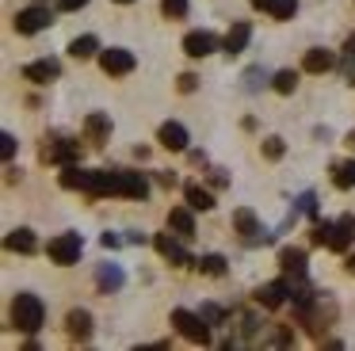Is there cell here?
I'll list each match as a JSON object with an SVG mask.
<instances>
[{
	"mask_svg": "<svg viewBox=\"0 0 355 351\" xmlns=\"http://www.w3.org/2000/svg\"><path fill=\"white\" fill-rule=\"evenodd\" d=\"M42 317H46V309H42L39 298L35 294H16V302H12V325H16L19 332H39Z\"/></svg>",
	"mask_w": 355,
	"mask_h": 351,
	"instance_id": "obj_1",
	"label": "cell"
},
{
	"mask_svg": "<svg viewBox=\"0 0 355 351\" xmlns=\"http://www.w3.org/2000/svg\"><path fill=\"white\" fill-rule=\"evenodd\" d=\"M172 328H176L184 340H191V343H210V325L202 320V313L172 309Z\"/></svg>",
	"mask_w": 355,
	"mask_h": 351,
	"instance_id": "obj_2",
	"label": "cell"
},
{
	"mask_svg": "<svg viewBox=\"0 0 355 351\" xmlns=\"http://www.w3.org/2000/svg\"><path fill=\"white\" fill-rule=\"evenodd\" d=\"M80 252H85V241H80V233H58L54 241L46 244V256L54 259L58 267H73L80 259Z\"/></svg>",
	"mask_w": 355,
	"mask_h": 351,
	"instance_id": "obj_3",
	"label": "cell"
},
{
	"mask_svg": "<svg viewBox=\"0 0 355 351\" xmlns=\"http://www.w3.org/2000/svg\"><path fill=\"white\" fill-rule=\"evenodd\" d=\"M39 157L46 160V164H77V157H80V149H77V142H65V137H46L42 142V149H39Z\"/></svg>",
	"mask_w": 355,
	"mask_h": 351,
	"instance_id": "obj_4",
	"label": "cell"
},
{
	"mask_svg": "<svg viewBox=\"0 0 355 351\" xmlns=\"http://www.w3.org/2000/svg\"><path fill=\"white\" fill-rule=\"evenodd\" d=\"M134 53L130 50H123V46H111V50H100V69L107 76H126V73H134Z\"/></svg>",
	"mask_w": 355,
	"mask_h": 351,
	"instance_id": "obj_5",
	"label": "cell"
},
{
	"mask_svg": "<svg viewBox=\"0 0 355 351\" xmlns=\"http://www.w3.org/2000/svg\"><path fill=\"white\" fill-rule=\"evenodd\" d=\"M50 23H54V15H50V8H42V4H31V8H24V12L16 15L19 35H39V31H46Z\"/></svg>",
	"mask_w": 355,
	"mask_h": 351,
	"instance_id": "obj_6",
	"label": "cell"
},
{
	"mask_svg": "<svg viewBox=\"0 0 355 351\" xmlns=\"http://www.w3.org/2000/svg\"><path fill=\"white\" fill-rule=\"evenodd\" d=\"M153 244H157V252H161V256L168 259L172 267H191V264H195V259H191V252H187L184 244L176 241V237H168V233H157V241H153Z\"/></svg>",
	"mask_w": 355,
	"mask_h": 351,
	"instance_id": "obj_7",
	"label": "cell"
},
{
	"mask_svg": "<svg viewBox=\"0 0 355 351\" xmlns=\"http://www.w3.org/2000/svg\"><path fill=\"white\" fill-rule=\"evenodd\" d=\"M352 244H355V218L344 214V218H336L332 229H329V248L332 252H347Z\"/></svg>",
	"mask_w": 355,
	"mask_h": 351,
	"instance_id": "obj_8",
	"label": "cell"
},
{
	"mask_svg": "<svg viewBox=\"0 0 355 351\" xmlns=\"http://www.w3.org/2000/svg\"><path fill=\"white\" fill-rule=\"evenodd\" d=\"M214 50H218V38L210 35V31H191V35H184V53L187 58H210Z\"/></svg>",
	"mask_w": 355,
	"mask_h": 351,
	"instance_id": "obj_9",
	"label": "cell"
},
{
	"mask_svg": "<svg viewBox=\"0 0 355 351\" xmlns=\"http://www.w3.org/2000/svg\"><path fill=\"white\" fill-rule=\"evenodd\" d=\"M286 294H291V282H283V279L263 282V286L256 290V305H263V309H279V305L286 302Z\"/></svg>",
	"mask_w": 355,
	"mask_h": 351,
	"instance_id": "obj_10",
	"label": "cell"
},
{
	"mask_svg": "<svg viewBox=\"0 0 355 351\" xmlns=\"http://www.w3.org/2000/svg\"><path fill=\"white\" fill-rule=\"evenodd\" d=\"M157 142L172 153H184L187 149V126L184 122H164V126L157 130Z\"/></svg>",
	"mask_w": 355,
	"mask_h": 351,
	"instance_id": "obj_11",
	"label": "cell"
},
{
	"mask_svg": "<svg viewBox=\"0 0 355 351\" xmlns=\"http://www.w3.org/2000/svg\"><path fill=\"white\" fill-rule=\"evenodd\" d=\"M24 76H27V80H35V84H50V80H58V76H62V65H58L54 58H42V61L24 65Z\"/></svg>",
	"mask_w": 355,
	"mask_h": 351,
	"instance_id": "obj_12",
	"label": "cell"
},
{
	"mask_svg": "<svg viewBox=\"0 0 355 351\" xmlns=\"http://www.w3.org/2000/svg\"><path fill=\"white\" fill-rule=\"evenodd\" d=\"M306 264H309V256H306V248H294V244H286V248H279V267H283L286 275H306Z\"/></svg>",
	"mask_w": 355,
	"mask_h": 351,
	"instance_id": "obj_13",
	"label": "cell"
},
{
	"mask_svg": "<svg viewBox=\"0 0 355 351\" xmlns=\"http://www.w3.org/2000/svg\"><path fill=\"white\" fill-rule=\"evenodd\" d=\"M168 229H176V237H195V214L191 206H172L168 210Z\"/></svg>",
	"mask_w": 355,
	"mask_h": 351,
	"instance_id": "obj_14",
	"label": "cell"
},
{
	"mask_svg": "<svg viewBox=\"0 0 355 351\" xmlns=\"http://www.w3.org/2000/svg\"><path fill=\"white\" fill-rule=\"evenodd\" d=\"M233 229H237V233L245 237L248 244L268 241V237H256V233H260V221H256V214H252V210H237V214H233Z\"/></svg>",
	"mask_w": 355,
	"mask_h": 351,
	"instance_id": "obj_15",
	"label": "cell"
},
{
	"mask_svg": "<svg viewBox=\"0 0 355 351\" xmlns=\"http://www.w3.org/2000/svg\"><path fill=\"white\" fill-rule=\"evenodd\" d=\"M4 248H8V252H24V256H31V252L39 248V241H35L31 229H12V233L4 237Z\"/></svg>",
	"mask_w": 355,
	"mask_h": 351,
	"instance_id": "obj_16",
	"label": "cell"
},
{
	"mask_svg": "<svg viewBox=\"0 0 355 351\" xmlns=\"http://www.w3.org/2000/svg\"><path fill=\"white\" fill-rule=\"evenodd\" d=\"M65 328H69L73 340H88V336H92V313H88V309H73L69 317H65Z\"/></svg>",
	"mask_w": 355,
	"mask_h": 351,
	"instance_id": "obj_17",
	"label": "cell"
},
{
	"mask_svg": "<svg viewBox=\"0 0 355 351\" xmlns=\"http://www.w3.org/2000/svg\"><path fill=\"white\" fill-rule=\"evenodd\" d=\"M248 38H252V27H248V23H233L230 35H225V42H222L225 53H230V58H237V53L248 46Z\"/></svg>",
	"mask_w": 355,
	"mask_h": 351,
	"instance_id": "obj_18",
	"label": "cell"
},
{
	"mask_svg": "<svg viewBox=\"0 0 355 351\" xmlns=\"http://www.w3.org/2000/svg\"><path fill=\"white\" fill-rule=\"evenodd\" d=\"M332 65H336V58H332L329 50H321V46H317V50H306V58H302V69H306V73H329Z\"/></svg>",
	"mask_w": 355,
	"mask_h": 351,
	"instance_id": "obj_19",
	"label": "cell"
},
{
	"mask_svg": "<svg viewBox=\"0 0 355 351\" xmlns=\"http://www.w3.org/2000/svg\"><path fill=\"white\" fill-rule=\"evenodd\" d=\"M184 198H187V206H191V210H214V195H210L202 183H187Z\"/></svg>",
	"mask_w": 355,
	"mask_h": 351,
	"instance_id": "obj_20",
	"label": "cell"
},
{
	"mask_svg": "<svg viewBox=\"0 0 355 351\" xmlns=\"http://www.w3.org/2000/svg\"><path fill=\"white\" fill-rule=\"evenodd\" d=\"M69 53H73L77 61L100 58V38H96V35H80V38H73V42H69Z\"/></svg>",
	"mask_w": 355,
	"mask_h": 351,
	"instance_id": "obj_21",
	"label": "cell"
},
{
	"mask_svg": "<svg viewBox=\"0 0 355 351\" xmlns=\"http://www.w3.org/2000/svg\"><path fill=\"white\" fill-rule=\"evenodd\" d=\"M85 130H88V137H92L96 145H103L111 137V119L96 111V114H88V119H85Z\"/></svg>",
	"mask_w": 355,
	"mask_h": 351,
	"instance_id": "obj_22",
	"label": "cell"
},
{
	"mask_svg": "<svg viewBox=\"0 0 355 351\" xmlns=\"http://www.w3.org/2000/svg\"><path fill=\"white\" fill-rule=\"evenodd\" d=\"M332 183H336L340 191L355 187V160H340V164H332Z\"/></svg>",
	"mask_w": 355,
	"mask_h": 351,
	"instance_id": "obj_23",
	"label": "cell"
},
{
	"mask_svg": "<svg viewBox=\"0 0 355 351\" xmlns=\"http://www.w3.org/2000/svg\"><path fill=\"white\" fill-rule=\"evenodd\" d=\"M85 176H88L85 168H77V164H65L58 180H62V187H65V191H85Z\"/></svg>",
	"mask_w": 355,
	"mask_h": 351,
	"instance_id": "obj_24",
	"label": "cell"
},
{
	"mask_svg": "<svg viewBox=\"0 0 355 351\" xmlns=\"http://www.w3.org/2000/svg\"><path fill=\"white\" fill-rule=\"evenodd\" d=\"M271 88H275L279 96H291V92L298 88V73H294V69H279V73L271 76Z\"/></svg>",
	"mask_w": 355,
	"mask_h": 351,
	"instance_id": "obj_25",
	"label": "cell"
},
{
	"mask_svg": "<svg viewBox=\"0 0 355 351\" xmlns=\"http://www.w3.org/2000/svg\"><path fill=\"white\" fill-rule=\"evenodd\" d=\"M195 267H199L202 275H225V256H218V252H210V256H199L195 259Z\"/></svg>",
	"mask_w": 355,
	"mask_h": 351,
	"instance_id": "obj_26",
	"label": "cell"
},
{
	"mask_svg": "<svg viewBox=\"0 0 355 351\" xmlns=\"http://www.w3.org/2000/svg\"><path fill=\"white\" fill-rule=\"evenodd\" d=\"M96 279H100V290H119L123 286V271H119V267H100V275H96Z\"/></svg>",
	"mask_w": 355,
	"mask_h": 351,
	"instance_id": "obj_27",
	"label": "cell"
},
{
	"mask_svg": "<svg viewBox=\"0 0 355 351\" xmlns=\"http://www.w3.org/2000/svg\"><path fill=\"white\" fill-rule=\"evenodd\" d=\"M260 149H263V157H268V160H279L286 153V142H283V137H263Z\"/></svg>",
	"mask_w": 355,
	"mask_h": 351,
	"instance_id": "obj_28",
	"label": "cell"
},
{
	"mask_svg": "<svg viewBox=\"0 0 355 351\" xmlns=\"http://www.w3.org/2000/svg\"><path fill=\"white\" fill-rule=\"evenodd\" d=\"M161 12L168 15V19H184V15H187V0H161Z\"/></svg>",
	"mask_w": 355,
	"mask_h": 351,
	"instance_id": "obj_29",
	"label": "cell"
},
{
	"mask_svg": "<svg viewBox=\"0 0 355 351\" xmlns=\"http://www.w3.org/2000/svg\"><path fill=\"white\" fill-rule=\"evenodd\" d=\"M294 12H298V0H275V4H271V15H275V19H291Z\"/></svg>",
	"mask_w": 355,
	"mask_h": 351,
	"instance_id": "obj_30",
	"label": "cell"
},
{
	"mask_svg": "<svg viewBox=\"0 0 355 351\" xmlns=\"http://www.w3.org/2000/svg\"><path fill=\"white\" fill-rule=\"evenodd\" d=\"M202 320H207V325H222L225 309H222V305H202Z\"/></svg>",
	"mask_w": 355,
	"mask_h": 351,
	"instance_id": "obj_31",
	"label": "cell"
},
{
	"mask_svg": "<svg viewBox=\"0 0 355 351\" xmlns=\"http://www.w3.org/2000/svg\"><path fill=\"white\" fill-rule=\"evenodd\" d=\"M329 229H332V221H317L313 225V244H324V248H329Z\"/></svg>",
	"mask_w": 355,
	"mask_h": 351,
	"instance_id": "obj_32",
	"label": "cell"
},
{
	"mask_svg": "<svg viewBox=\"0 0 355 351\" xmlns=\"http://www.w3.org/2000/svg\"><path fill=\"white\" fill-rule=\"evenodd\" d=\"M0 153H4V160L16 157V137L12 134H0Z\"/></svg>",
	"mask_w": 355,
	"mask_h": 351,
	"instance_id": "obj_33",
	"label": "cell"
},
{
	"mask_svg": "<svg viewBox=\"0 0 355 351\" xmlns=\"http://www.w3.org/2000/svg\"><path fill=\"white\" fill-rule=\"evenodd\" d=\"M298 203H302V210H306L309 218H313V214H317V198H313V191H306V195H302Z\"/></svg>",
	"mask_w": 355,
	"mask_h": 351,
	"instance_id": "obj_34",
	"label": "cell"
},
{
	"mask_svg": "<svg viewBox=\"0 0 355 351\" xmlns=\"http://www.w3.org/2000/svg\"><path fill=\"white\" fill-rule=\"evenodd\" d=\"M195 88H199V76H195V73L180 76V92H195Z\"/></svg>",
	"mask_w": 355,
	"mask_h": 351,
	"instance_id": "obj_35",
	"label": "cell"
},
{
	"mask_svg": "<svg viewBox=\"0 0 355 351\" xmlns=\"http://www.w3.org/2000/svg\"><path fill=\"white\" fill-rule=\"evenodd\" d=\"M271 343H279V348H283V343H294V332L291 328H279V332L271 336Z\"/></svg>",
	"mask_w": 355,
	"mask_h": 351,
	"instance_id": "obj_36",
	"label": "cell"
},
{
	"mask_svg": "<svg viewBox=\"0 0 355 351\" xmlns=\"http://www.w3.org/2000/svg\"><path fill=\"white\" fill-rule=\"evenodd\" d=\"M210 183H214V187H225V183H230V176H225L222 168H210Z\"/></svg>",
	"mask_w": 355,
	"mask_h": 351,
	"instance_id": "obj_37",
	"label": "cell"
},
{
	"mask_svg": "<svg viewBox=\"0 0 355 351\" xmlns=\"http://www.w3.org/2000/svg\"><path fill=\"white\" fill-rule=\"evenodd\" d=\"M88 0H58V8H62V12H77V8H85Z\"/></svg>",
	"mask_w": 355,
	"mask_h": 351,
	"instance_id": "obj_38",
	"label": "cell"
},
{
	"mask_svg": "<svg viewBox=\"0 0 355 351\" xmlns=\"http://www.w3.org/2000/svg\"><path fill=\"white\" fill-rule=\"evenodd\" d=\"M157 183H161V187H172V183H176V176H168V172H161V176H157Z\"/></svg>",
	"mask_w": 355,
	"mask_h": 351,
	"instance_id": "obj_39",
	"label": "cell"
},
{
	"mask_svg": "<svg viewBox=\"0 0 355 351\" xmlns=\"http://www.w3.org/2000/svg\"><path fill=\"white\" fill-rule=\"evenodd\" d=\"M344 267H347V275H355V252H347V259H344Z\"/></svg>",
	"mask_w": 355,
	"mask_h": 351,
	"instance_id": "obj_40",
	"label": "cell"
},
{
	"mask_svg": "<svg viewBox=\"0 0 355 351\" xmlns=\"http://www.w3.org/2000/svg\"><path fill=\"white\" fill-rule=\"evenodd\" d=\"M344 53H347V58H355V35H352V38H347V42H344Z\"/></svg>",
	"mask_w": 355,
	"mask_h": 351,
	"instance_id": "obj_41",
	"label": "cell"
},
{
	"mask_svg": "<svg viewBox=\"0 0 355 351\" xmlns=\"http://www.w3.org/2000/svg\"><path fill=\"white\" fill-rule=\"evenodd\" d=\"M271 4H275V0H252V8H263V12H271Z\"/></svg>",
	"mask_w": 355,
	"mask_h": 351,
	"instance_id": "obj_42",
	"label": "cell"
},
{
	"mask_svg": "<svg viewBox=\"0 0 355 351\" xmlns=\"http://www.w3.org/2000/svg\"><path fill=\"white\" fill-rule=\"evenodd\" d=\"M347 80H352V84H355V65H352V69H347Z\"/></svg>",
	"mask_w": 355,
	"mask_h": 351,
	"instance_id": "obj_43",
	"label": "cell"
},
{
	"mask_svg": "<svg viewBox=\"0 0 355 351\" xmlns=\"http://www.w3.org/2000/svg\"><path fill=\"white\" fill-rule=\"evenodd\" d=\"M347 145H352V149H355V130H352V134H347Z\"/></svg>",
	"mask_w": 355,
	"mask_h": 351,
	"instance_id": "obj_44",
	"label": "cell"
},
{
	"mask_svg": "<svg viewBox=\"0 0 355 351\" xmlns=\"http://www.w3.org/2000/svg\"><path fill=\"white\" fill-rule=\"evenodd\" d=\"M115 4H134V0H115Z\"/></svg>",
	"mask_w": 355,
	"mask_h": 351,
	"instance_id": "obj_45",
	"label": "cell"
}]
</instances>
